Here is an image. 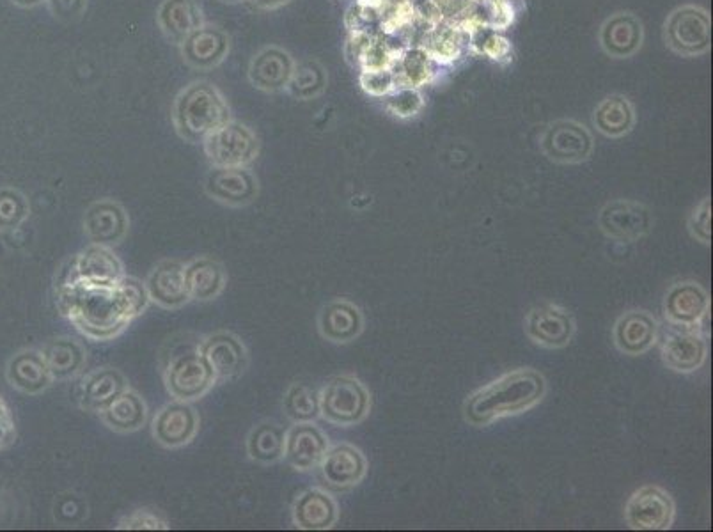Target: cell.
<instances>
[{
	"label": "cell",
	"instance_id": "obj_6",
	"mask_svg": "<svg viewBox=\"0 0 713 532\" xmlns=\"http://www.w3.org/2000/svg\"><path fill=\"white\" fill-rule=\"evenodd\" d=\"M203 146L213 167H249L258 158L261 144L252 128L229 119L204 139Z\"/></svg>",
	"mask_w": 713,
	"mask_h": 532
},
{
	"label": "cell",
	"instance_id": "obj_17",
	"mask_svg": "<svg viewBox=\"0 0 713 532\" xmlns=\"http://www.w3.org/2000/svg\"><path fill=\"white\" fill-rule=\"evenodd\" d=\"M323 486L332 492H348L361 485L368 474V460L359 447L337 444L329 447L320 463Z\"/></svg>",
	"mask_w": 713,
	"mask_h": 532
},
{
	"label": "cell",
	"instance_id": "obj_29",
	"mask_svg": "<svg viewBox=\"0 0 713 532\" xmlns=\"http://www.w3.org/2000/svg\"><path fill=\"white\" fill-rule=\"evenodd\" d=\"M6 375H8L9 384L29 396H38L54 384L47 360L43 357L41 350H36V348H27V350L16 353L15 357L9 360Z\"/></svg>",
	"mask_w": 713,
	"mask_h": 532
},
{
	"label": "cell",
	"instance_id": "obj_39",
	"mask_svg": "<svg viewBox=\"0 0 713 532\" xmlns=\"http://www.w3.org/2000/svg\"><path fill=\"white\" fill-rule=\"evenodd\" d=\"M385 107L394 118H416L424 109L423 94L416 87H396L389 96H385Z\"/></svg>",
	"mask_w": 713,
	"mask_h": 532
},
{
	"label": "cell",
	"instance_id": "obj_16",
	"mask_svg": "<svg viewBox=\"0 0 713 532\" xmlns=\"http://www.w3.org/2000/svg\"><path fill=\"white\" fill-rule=\"evenodd\" d=\"M125 266L112 247L91 243L71 259L61 281H84L114 286L125 277Z\"/></svg>",
	"mask_w": 713,
	"mask_h": 532
},
{
	"label": "cell",
	"instance_id": "obj_13",
	"mask_svg": "<svg viewBox=\"0 0 713 532\" xmlns=\"http://www.w3.org/2000/svg\"><path fill=\"white\" fill-rule=\"evenodd\" d=\"M199 350L212 368L217 382L236 380L249 368V352L240 337L219 330L199 339Z\"/></svg>",
	"mask_w": 713,
	"mask_h": 532
},
{
	"label": "cell",
	"instance_id": "obj_50",
	"mask_svg": "<svg viewBox=\"0 0 713 532\" xmlns=\"http://www.w3.org/2000/svg\"><path fill=\"white\" fill-rule=\"evenodd\" d=\"M13 2L20 8H36V6L43 4L45 0H13Z\"/></svg>",
	"mask_w": 713,
	"mask_h": 532
},
{
	"label": "cell",
	"instance_id": "obj_44",
	"mask_svg": "<svg viewBox=\"0 0 713 532\" xmlns=\"http://www.w3.org/2000/svg\"><path fill=\"white\" fill-rule=\"evenodd\" d=\"M361 87L375 98H385L396 89V79L392 71H362Z\"/></svg>",
	"mask_w": 713,
	"mask_h": 532
},
{
	"label": "cell",
	"instance_id": "obj_51",
	"mask_svg": "<svg viewBox=\"0 0 713 532\" xmlns=\"http://www.w3.org/2000/svg\"><path fill=\"white\" fill-rule=\"evenodd\" d=\"M220 2H224V4H240L243 0H220Z\"/></svg>",
	"mask_w": 713,
	"mask_h": 532
},
{
	"label": "cell",
	"instance_id": "obj_27",
	"mask_svg": "<svg viewBox=\"0 0 713 532\" xmlns=\"http://www.w3.org/2000/svg\"><path fill=\"white\" fill-rule=\"evenodd\" d=\"M291 518L300 531H329L339 520V506L327 490L309 488L293 502Z\"/></svg>",
	"mask_w": 713,
	"mask_h": 532
},
{
	"label": "cell",
	"instance_id": "obj_20",
	"mask_svg": "<svg viewBox=\"0 0 713 532\" xmlns=\"http://www.w3.org/2000/svg\"><path fill=\"white\" fill-rule=\"evenodd\" d=\"M329 437L314 423H293L286 431L284 460L298 472L318 470L329 451Z\"/></svg>",
	"mask_w": 713,
	"mask_h": 532
},
{
	"label": "cell",
	"instance_id": "obj_8",
	"mask_svg": "<svg viewBox=\"0 0 713 532\" xmlns=\"http://www.w3.org/2000/svg\"><path fill=\"white\" fill-rule=\"evenodd\" d=\"M674 518L676 504L662 486H641L625 504V522L632 531H667L673 527Z\"/></svg>",
	"mask_w": 713,
	"mask_h": 532
},
{
	"label": "cell",
	"instance_id": "obj_25",
	"mask_svg": "<svg viewBox=\"0 0 713 532\" xmlns=\"http://www.w3.org/2000/svg\"><path fill=\"white\" fill-rule=\"evenodd\" d=\"M364 330V314L346 298L330 300L318 314L320 336L334 345H348L361 336Z\"/></svg>",
	"mask_w": 713,
	"mask_h": 532
},
{
	"label": "cell",
	"instance_id": "obj_5",
	"mask_svg": "<svg viewBox=\"0 0 713 532\" xmlns=\"http://www.w3.org/2000/svg\"><path fill=\"white\" fill-rule=\"evenodd\" d=\"M320 412L323 421L332 426L350 428L368 417L371 394L357 376H334L320 391Z\"/></svg>",
	"mask_w": 713,
	"mask_h": 532
},
{
	"label": "cell",
	"instance_id": "obj_45",
	"mask_svg": "<svg viewBox=\"0 0 713 532\" xmlns=\"http://www.w3.org/2000/svg\"><path fill=\"white\" fill-rule=\"evenodd\" d=\"M87 517L86 502L75 495H61L55 504V520L63 524H77Z\"/></svg>",
	"mask_w": 713,
	"mask_h": 532
},
{
	"label": "cell",
	"instance_id": "obj_36",
	"mask_svg": "<svg viewBox=\"0 0 713 532\" xmlns=\"http://www.w3.org/2000/svg\"><path fill=\"white\" fill-rule=\"evenodd\" d=\"M437 66L421 45H410L403 50L394 73L396 87H421L430 84L437 75Z\"/></svg>",
	"mask_w": 713,
	"mask_h": 532
},
{
	"label": "cell",
	"instance_id": "obj_31",
	"mask_svg": "<svg viewBox=\"0 0 713 532\" xmlns=\"http://www.w3.org/2000/svg\"><path fill=\"white\" fill-rule=\"evenodd\" d=\"M157 24L167 40L181 45L189 34L206 22L203 9L196 0H162L158 6Z\"/></svg>",
	"mask_w": 713,
	"mask_h": 532
},
{
	"label": "cell",
	"instance_id": "obj_28",
	"mask_svg": "<svg viewBox=\"0 0 713 532\" xmlns=\"http://www.w3.org/2000/svg\"><path fill=\"white\" fill-rule=\"evenodd\" d=\"M643 22L634 13H616L605 20L600 45L614 59H628L643 47Z\"/></svg>",
	"mask_w": 713,
	"mask_h": 532
},
{
	"label": "cell",
	"instance_id": "obj_1",
	"mask_svg": "<svg viewBox=\"0 0 713 532\" xmlns=\"http://www.w3.org/2000/svg\"><path fill=\"white\" fill-rule=\"evenodd\" d=\"M57 307L82 336L96 343L121 336L137 318L118 284L59 281Z\"/></svg>",
	"mask_w": 713,
	"mask_h": 532
},
{
	"label": "cell",
	"instance_id": "obj_40",
	"mask_svg": "<svg viewBox=\"0 0 713 532\" xmlns=\"http://www.w3.org/2000/svg\"><path fill=\"white\" fill-rule=\"evenodd\" d=\"M31 213V206L27 203L24 194L4 188L0 190V229L18 227Z\"/></svg>",
	"mask_w": 713,
	"mask_h": 532
},
{
	"label": "cell",
	"instance_id": "obj_15",
	"mask_svg": "<svg viewBox=\"0 0 713 532\" xmlns=\"http://www.w3.org/2000/svg\"><path fill=\"white\" fill-rule=\"evenodd\" d=\"M204 192L224 206L243 208L258 199L259 181L249 167H212L204 178Z\"/></svg>",
	"mask_w": 713,
	"mask_h": 532
},
{
	"label": "cell",
	"instance_id": "obj_23",
	"mask_svg": "<svg viewBox=\"0 0 713 532\" xmlns=\"http://www.w3.org/2000/svg\"><path fill=\"white\" fill-rule=\"evenodd\" d=\"M128 387L130 384L119 369L102 366L80 378L75 398L82 410L91 414H100Z\"/></svg>",
	"mask_w": 713,
	"mask_h": 532
},
{
	"label": "cell",
	"instance_id": "obj_47",
	"mask_svg": "<svg viewBox=\"0 0 713 532\" xmlns=\"http://www.w3.org/2000/svg\"><path fill=\"white\" fill-rule=\"evenodd\" d=\"M375 40V34L369 32V29L364 31H353L346 43L345 54L348 63L359 64L361 55L366 52V48Z\"/></svg>",
	"mask_w": 713,
	"mask_h": 532
},
{
	"label": "cell",
	"instance_id": "obj_19",
	"mask_svg": "<svg viewBox=\"0 0 713 532\" xmlns=\"http://www.w3.org/2000/svg\"><path fill=\"white\" fill-rule=\"evenodd\" d=\"M84 233L91 243L114 247L125 240L130 231V215L116 199L103 197L91 204L84 213Z\"/></svg>",
	"mask_w": 713,
	"mask_h": 532
},
{
	"label": "cell",
	"instance_id": "obj_48",
	"mask_svg": "<svg viewBox=\"0 0 713 532\" xmlns=\"http://www.w3.org/2000/svg\"><path fill=\"white\" fill-rule=\"evenodd\" d=\"M16 440V426L6 401L0 398V449H6Z\"/></svg>",
	"mask_w": 713,
	"mask_h": 532
},
{
	"label": "cell",
	"instance_id": "obj_11",
	"mask_svg": "<svg viewBox=\"0 0 713 532\" xmlns=\"http://www.w3.org/2000/svg\"><path fill=\"white\" fill-rule=\"evenodd\" d=\"M199 428L201 417L196 407L189 401L174 399L160 408L153 417L151 435L157 440L158 446L180 449L196 439Z\"/></svg>",
	"mask_w": 713,
	"mask_h": 532
},
{
	"label": "cell",
	"instance_id": "obj_49",
	"mask_svg": "<svg viewBox=\"0 0 713 532\" xmlns=\"http://www.w3.org/2000/svg\"><path fill=\"white\" fill-rule=\"evenodd\" d=\"M251 2L256 8L265 9V11H274V9L288 6L291 0H251Z\"/></svg>",
	"mask_w": 713,
	"mask_h": 532
},
{
	"label": "cell",
	"instance_id": "obj_32",
	"mask_svg": "<svg viewBox=\"0 0 713 532\" xmlns=\"http://www.w3.org/2000/svg\"><path fill=\"white\" fill-rule=\"evenodd\" d=\"M98 415L109 430L128 435L142 430L148 423V403L139 392L128 387Z\"/></svg>",
	"mask_w": 713,
	"mask_h": 532
},
{
	"label": "cell",
	"instance_id": "obj_33",
	"mask_svg": "<svg viewBox=\"0 0 713 532\" xmlns=\"http://www.w3.org/2000/svg\"><path fill=\"white\" fill-rule=\"evenodd\" d=\"M47 360L54 382H66L82 375L86 369L87 352L73 337L63 336L50 339L40 348Z\"/></svg>",
	"mask_w": 713,
	"mask_h": 532
},
{
	"label": "cell",
	"instance_id": "obj_7",
	"mask_svg": "<svg viewBox=\"0 0 713 532\" xmlns=\"http://www.w3.org/2000/svg\"><path fill=\"white\" fill-rule=\"evenodd\" d=\"M664 34L667 45L676 54L703 55L712 47V20L706 9L682 6L667 18Z\"/></svg>",
	"mask_w": 713,
	"mask_h": 532
},
{
	"label": "cell",
	"instance_id": "obj_30",
	"mask_svg": "<svg viewBox=\"0 0 713 532\" xmlns=\"http://www.w3.org/2000/svg\"><path fill=\"white\" fill-rule=\"evenodd\" d=\"M190 302H212L228 286V272L217 259L199 256L185 265Z\"/></svg>",
	"mask_w": 713,
	"mask_h": 532
},
{
	"label": "cell",
	"instance_id": "obj_43",
	"mask_svg": "<svg viewBox=\"0 0 713 532\" xmlns=\"http://www.w3.org/2000/svg\"><path fill=\"white\" fill-rule=\"evenodd\" d=\"M118 288L121 290V293L125 295L126 302L130 304L137 318H139V316L148 309L149 304H151L148 290H146V284H144L141 279H137V277L125 275V277L118 282Z\"/></svg>",
	"mask_w": 713,
	"mask_h": 532
},
{
	"label": "cell",
	"instance_id": "obj_4",
	"mask_svg": "<svg viewBox=\"0 0 713 532\" xmlns=\"http://www.w3.org/2000/svg\"><path fill=\"white\" fill-rule=\"evenodd\" d=\"M164 384L171 398L199 401L212 391L217 378L203 357L197 343L174 346L164 360Z\"/></svg>",
	"mask_w": 713,
	"mask_h": 532
},
{
	"label": "cell",
	"instance_id": "obj_18",
	"mask_svg": "<svg viewBox=\"0 0 713 532\" xmlns=\"http://www.w3.org/2000/svg\"><path fill=\"white\" fill-rule=\"evenodd\" d=\"M662 362L678 375H692L705 366L708 343L698 329L667 330L660 345Z\"/></svg>",
	"mask_w": 713,
	"mask_h": 532
},
{
	"label": "cell",
	"instance_id": "obj_21",
	"mask_svg": "<svg viewBox=\"0 0 713 532\" xmlns=\"http://www.w3.org/2000/svg\"><path fill=\"white\" fill-rule=\"evenodd\" d=\"M612 341L623 355H644L659 341V321L648 311L630 309L614 323Z\"/></svg>",
	"mask_w": 713,
	"mask_h": 532
},
{
	"label": "cell",
	"instance_id": "obj_12",
	"mask_svg": "<svg viewBox=\"0 0 713 532\" xmlns=\"http://www.w3.org/2000/svg\"><path fill=\"white\" fill-rule=\"evenodd\" d=\"M524 330L525 336L534 345L547 350H561L572 343L575 320L565 307L543 304L527 313Z\"/></svg>",
	"mask_w": 713,
	"mask_h": 532
},
{
	"label": "cell",
	"instance_id": "obj_3",
	"mask_svg": "<svg viewBox=\"0 0 713 532\" xmlns=\"http://www.w3.org/2000/svg\"><path fill=\"white\" fill-rule=\"evenodd\" d=\"M231 119L224 94L212 82L196 80L183 87L173 105V123L183 141L199 144Z\"/></svg>",
	"mask_w": 713,
	"mask_h": 532
},
{
	"label": "cell",
	"instance_id": "obj_22",
	"mask_svg": "<svg viewBox=\"0 0 713 532\" xmlns=\"http://www.w3.org/2000/svg\"><path fill=\"white\" fill-rule=\"evenodd\" d=\"M180 47L181 57L190 68L208 71L217 68L228 59L231 38L228 32L217 25L204 24L189 34Z\"/></svg>",
	"mask_w": 713,
	"mask_h": 532
},
{
	"label": "cell",
	"instance_id": "obj_42",
	"mask_svg": "<svg viewBox=\"0 0 713 532\" xmlns=\"http://www.w3.org/2000/svg\"><path fill=\"white\" fill-rule=\"evenodd\" d=\"M687 227H689L690 236L696 242L706 245V247L712 243V201H710V197L703 199L694 208V212L690 213Z\"/></svg>",
	"mask_w": 713,
	"mask_h": 532
},
{
	"label": "cell",
	"instance_id": "obj_38",
	"mask_svg": "<svg viewBox=\"0 0 713 532\" xmlns=\"http://www.w3.org/2000/svg\"><path fill=\"white\" fill-rule=\"evenodd\" d=\"M284 415L291 423H314L320 419V392L306 384H291L283 399Z\"/></svg>",
	"mask_w": 713,
	"mask_h": 532
},
{
	"label": "cell",
	"instance_id": "obj_26",
	"mask_svg": "<svg viewBox=\"0 0 713 532\" xmlns=\"http://www.w3.org/2000/svg\"><path fill=\"white\" fill-rule=\"evenodd\" d=\"M149 300L162 309L174 311L187 306L190 302L189 291L185 284V265L180 261H162L144 281Z\"/></svg>",
	"mask_w": 713,
	"mask_h": 532
},
{
	"label": "cell",
	"instance_id": "obj_24",
	"mask_svg": "<svg viewBox=\"0 0 713 532\" xmlns=\"http://www.w3.org/2000/svg\"><path fill=\"white\" fill-rule=\"evenodd\" d=\"M295 64L293 55L283 47L261 48L249 64V82L263 93H281L290 84Z\"/></svg>",
	"mask_w": 713,
	"mask_h": 532
},
{
	"label": "cell",
	"instance_id": "obj_9",
	"mask_svg": "<svg viewBox=\"0 0 713 532\" xmlns=\"http://www.w3.org/2000/svg\"><path fill=\"white\" fill-rule=\"evenodd\" d=\"M541 151L556 164H582L588 162L595 141L588 128L572 119H561L550 123L541 135Z\"/></svg>",
	"mask_w": 713,
	"mask_h": 532
},
{
	"label": "cell",
	"instance_id": "obj_2",
	"mask_svg": "<svg viewBox=\"0 0 713 532\" xmlns=\"http://www.w3.org/2000/svg\"><path fill=\"white\" fill-rule=\"evenodd\" d=\"M547 394V380L536 369H515L481 387L463 405V417L474 428L529 412Z\"/></svg>",
	"mask_w": 713,
	"mask_h": 532
},
{
	"label": "cell",
	"instance_id": "obj_37",
	"mask_svg": "<svg viewBox=\"0 0 713 532\" xmlns=\"http://www.w3.org/2000/svg\"><path fill=\"white\" fill-rule=\"evenodd\" d=\"M327 82H329V75L323 68V64L318 63L316 59H307V61L295 64V70H293L286 91L295 100L309 102V100H314L320 94L325 93Z\"/></svg>",
	"mask_w": 713,
	"mask_h": 532
},
{
	"label": "cell",
	"instance_id": "obj_34",
	"mask_svg": "<svg viewBox=\"0 0 713 532\" xmlns=\"http://www.w3.org/2000/svg\"><path fill=\"white\" fill-rule=\"evenodd\" d=\"M635 119L634 105L621 94L607 96L598 103L593 114L596 130L609 139H619L632 132Z\"/></svg>",
	"mask_w": 713,
	"mask_h": 532
},
{
	"label": "cell",
	"instance_id": "obj_41",
	"mask_svg": "<svg viewBox=\"0 0 713 532\" xmlns=\"http://www.w3.org/2000/svg\"><path fill=\"white\" fill-rule=\"evenodd\" d=\"M171 525L160 517L155 509H135L130 515L121 518L116 529L119 531H167Z\"/></svg>",
	"mask_w": 713,
	"mask_h": 532
},
{
	"label": "cell",
	"instance_id": "obj_46",
	"mask_svg": "<svg viewBox=\"0 0 713 532\" xmlns=\"http://www.w3.org/2000/svg\"><path fill=\"white\" fill-rule=\"evenodd\" d=\"M48 2L55 18H59L61 22L79 20L87 8V0H48Z\"/></svg>",
	"mask_w": 713,
	"mask_h": 532
},
{
	"label": "cell",
	"instance_id": "obj_10",
	"mask_svg": "<svg viewBox=\"0 0 713 532\" xmlns=\"http://www.w3.org/2000/svg\"><path fill=\"white\" fill-rule=\"evenodd\" d=\"M598 227L609 240L634 243L653 229V215L643 203L630 199H614L605 204L598 215Z\"/></svg>",
	"mask_w": 713,
	"mask_h": 532
},
{
	"label": "cell",
	"instance_id": "obj_14",
	"mask_svg": "<svg viewBox=\"0 0 713 532\" xmlns=\"http://www.w3.org/2000/svg\"><path fill=\"white\" fill-rule=\"evenodd\" d=\"M710 304V293L699 282H674L664 297V318L671 327L698 329L710 313Z\"/></svg>",
	"mask_w": 713,
	"mask_h": 532
},
{
	"label": "cell",
	"instance_id": "obj_35",
	"mask_svg": "<svg viewBox=\"0 0 713 532\" xmlns=\"http://www.w3.org/2000/svg\"><path fill=\"white\" fill-rule=\"evenodd\" d=\"M286 430L274 421H261L256 424L245 440L247 456L252 462L261 465L281 462L284 458Z\"/></svg>",
	"mask_w": 713,
	"mask_h": 532
}]
</instances>
